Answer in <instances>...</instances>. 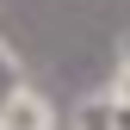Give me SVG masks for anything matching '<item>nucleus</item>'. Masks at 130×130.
<instances>
[{"label":"nucleus","mask_w":130,"mask_h":130,"mask_svg":"<svg viewBox=\"0 0 130 130\" xmlns=\"http://www.w3.org/2000/svg\"><path fill=\"white\" fill-rule=\"evenodd\" d=\"M56 124H62V118H56L50 93H43V87H31V80L12 93L6 105H0V130H56Z\"/></svg>","instance_id":"f257e3e1"},{"label":"nucleus","mask_w":130,"mask_h":130,"mask_svg":"<svg viewBox=\"0 0 130 130\" xmlns=\"http://www.w3.org/2000/svg\"><path fill=\"white\" fill-rule=\"evenodd\" d=\"M68 130H111V99H105V93H87V99L74 105Z\"/></svg>","instance_id":"f03ea898"},{"label":"nucleus","mask_w":130,"mask_h":130,"mask_svg":"<svg viewBox=\"0 0 130 130\" xmlns=\"http://www.w3.org/2000/svg\"><path fill=\"white\" fill-rule=\"evenodd\" d=\"M19 87H25V62H19V50H12L6 37H0V105H6Z\"/></svg>","instance_id":"7ed1b4c3"},{"label":"nucleus","mask_w":130,"mask_h":130,"mask_svg":"<svg viewBox=\"0 0 130 130\" xmlns=\"http://www.w3.org/2000/svg\"><path fill=\"white\" fill-rule=\"evenodd\" d=\"M111 99L130 105V62H118V80H111Z\"/></svg>","instance_id":"20e7f679"},{"label":"nucleus","mask_w":130,"mask_h":130,"mask_svg":"<svg viewBox=\"0 0 130 130\" xmlns=\"http://www.w3.org/2000/svg\"><path fill=\"white\" fill-rule=\"evenodd\" d=\"M105 99H111V93H105ZM111 130H130V105H118V99H111Z\"/></svg>","instance_id":"39448f33"},{"label":"nucleus","mask_w":130,"mask_h":130,"mask_svg":"<svg viewBox=\"0 0 130 130\" xmlns=\"http://www.w3.org/2000/svg\"><path fill=\"white\" fill-rule=\"evenodd\" d=\"M118 56H124V62H130V31H124V43H118Z\"/></svg>","instance_id":"423d86ee"}]
</instances>
